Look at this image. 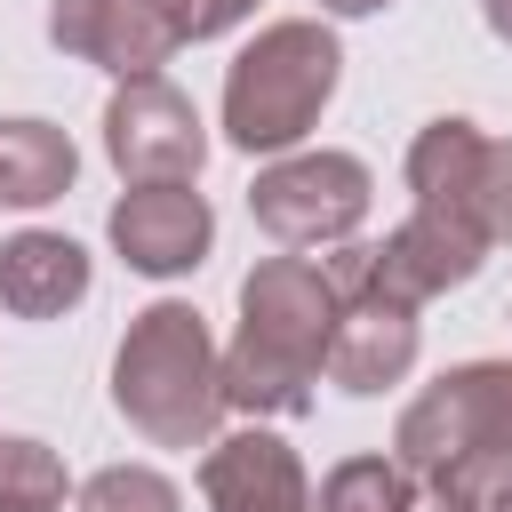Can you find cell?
<instances>
[{
  "mask_svg": "<svg viewBox=\"0 0 512 512\" xmlns=\"http://www.w3.org/2000/svg\"><path fill=\"white\" fill-rule=\"evenodd\" d=\"M432 480H440V488H456L472 512H488V504H504V496H512V440H488V448H472V456L440 464Z\"/></svg>",
  "mask_w": 512,
  "mask_h": 512,
  "instance_id": "d6986e66",
  "label": "cell"
},
{
  "mask_svg": "<svg viewBox=\"0 0 512 512\" xmlns=\"http://www.w3.org/2000/svg\"><path fill=\"white\" fill-rule=\"evenodd\" d=\"M336 288L312 256H264L240 280V336L224 344V408L240 416H304L328 368Z\"/></svg>",
  "mask_w": 512,
  "mask_h": 512,
  "instance_id": "6da1fadb",
  "label": "cell"
},
{
  "mask_svg": "<svg viewBox=\"0 0 512 512\" xmlns=\"http://www.w3.org/2000/svg\"><path fill=\"white\" fill-rule=\"evenodd\" d=\"M104 232H112V248H120L128 272H144V280H184V272H200L208 248H216V208H208V192H192V184H128V192L112 200Z\"/></svg>",
  "mask_w": 512,
  "mask_h": 512,
  "instance_id": "ba28073f",
  "label": "cell"
},
{
  "mask_svg": "<svg viewBox=\"0 0 512 512\" xmlns=\"http://www.w3.org/2000/svg\"><path fill=\"white\" fill-rule=\"evenodd\" d=\"M48 40L96 72H112V80H152L184 48L168 24V0H56Z\"/></svg>",
  "mask_w": 512,
  "mask_h": 512,
  "instance_id": "9c48e42d",
  "label": "cell"
},
{
  "mask_svg": "<svg viewBox=\"0 0 512 512\" xmlns=\"http://www.w3.org/2000/svg\"><path fill=\"white\" fill-rule=\"evenodd\" d=\"M200 504L208 512H312V472H304V456L280 432L240 424V432L208 440V456H200Z\"/></svg>",
  "mask_w": 512,
  "mask_h": 512,
  "instance_id": "30bf717a",
  "label": "cell"
},
{
  "mask_svg": "<svg viewBox=\"0 0 512 512\" xmlns=\"http://www.w3.org/2000/svg\"><path fill=\"white\" fill-rule=\"evenodd\" d=\"M512 440V360H456L440 368L392 424V464L408 480H432L440 464Z\"/></svg>",
  "mask_w": 512,
  "mask_h": 512,
  "instance_id": "8992f818",
  "label": "cell"
},
{
  "mask_svg": "<svg viewBox=\"0 0 512 512\" xmlns=\"http://www.w3.org/2000/svg\"><path fill=\"white\" fill-rule=\"evenodd\" d=\"M376 8H392V0H320V16H376Z\"/></svg>",
  "mask_w": 512,
  "mask_h": 512,
  "instance_id": "603a6c76",
  "label": "cell"
},
{
  "mask_svg": "<svg viewBox=\"0 0 512 512\" xmlns=\"http://www.w3.org/2000/svg\"><path fill=\"white\" fill-rule=\"evenodd\" d=\"M424 352V328L408 304H384V296H344L336 304V336H328V384L352 392V400H376L392 384H408Z\"/></svg>",
  "mask_w": 512,
  "mask_h": 512,
  "instance_id": "8fae6325",
  "label": "cell"
},
{
  "mask_svg": "<svg viewBox=\"0 0 512 512\" xmlns=\"http://www.w3.org/2000/svg\"><path fill=\"white\" fill-rule=\"evenodd\" d=\"M400 512H472L456 488H440V480H408V504Z\"/></svg>",
  "mask_w": 512,
  "mask_h": 512,
  "instance_id": "44dd1931",
  "label": "cell"
},
{
  "mask_svg": "<svg viewBox=\"0 0 512 512\" xmlns=\"http://www.w3.org/2000/svg\"><path fill=\"white\" fill-rule=\"evenodd\" d=\"M480 16H488V32L512 48V0H480Z\"/></svg>",
  "mask_w": 512,
  "mask_h": 512,
  "instance_id": "7402d4cb",
  "label": "cell"
},
{
  "mask_svg": "<svg viewBox=\"0 0 512 512\" xmlns=\"http://www.w3.org/2000/svg\"><path fill=\"white\" fill-rule=\"evenodd\" d=\"M480 128L472 120H424L416 128V144H408V192H416V208H464V184H472V160H480Z\"/></svg>",
  "mask_w": 512,
  "mask_h": 512,
  "instance_id": "5bb4252c",
  "label": "cell"
},
{
  "mask_svg": "<svg viewBox=\"0 0 512 512\" xmlns=\"http://www.w3.org/2000/svg\"><path fill=\"white\" fill-rule=\"evenodd\" d=\"M488 248L512 240V136H488L480 160H472V184H464V208H456Z\"/></svg>",
  "mask_w": 512,
  "mask_h": 512,
  "instance_id": "ac0fdd59",
  "label": "cell"
},
{
  "mask_svg": "<svg viewBox=\"0 0 512 512\" xmlns=\"http://www.w3.org/2000/svg\"><path fill=\"white\" fill-rule=\"evenodd\" d=\"M104 160L120 168V184H192L208 168V120L160 72L120 80L104 104Z\"/></svg>",
  "mask_w": 512,
  "mask_h": 512,
  "instance_id": "52a82bcc",
  "label": "cell"
},
{
  "mask_svg": "<svg viewBox=\"0 0 512 512\" xmlns=\"http://www.w3.org/2000/svg\"><path fill=\"white\" fill-rule=\"evenodd\" d=\"M368 200H376V176L360 152H272L248 184V216L280 240V248H336L368 224Z\"/></svg>",
  "mask_w": 512,
  "mask_h": 512,
  "instance_id": "5b68a950",
  "label": "cell"
},
{
  "mask_svg": "<svg viewBox=\"0 0 512 512\" xmlns=\"http://www.w3.org/2000/svg\"><path fill=\"white\" fill-rule=\"evenodd\" d=\"M408 504V472L392 456H344L320 480V512H400Z\"/></svg>",
  "mask_w": 512,
  "mask_h": 512,
  "instance_id": "e0dca14e",
  "label": "cell"
},
{
  "mask_svg": "<svg viewBox=\"0 0 512 512\" xmlns=\"http://www.w3.org/2000/svg\"><path fill=\"white\" fill-rule=\"evenodd\" d=\"M72 472L48 440L32 432H0V512H64Z\"/></svg>",
  "mask_w": 512,
  "mask_h": 512,
  "instance_id": "9a60e30c",
  "label": "cell"
},
{
  "mask_svg": "<svg viewBox=\"0 0 512 512\" xmlns=\"http://www.w3.org/2000/svg\"><path fill=\"white\" fill-rule=\"evenodd\" d=\"M344 80V40L320 24V16H280L264 24L232 64H224V144L248 152V160H272V152H296L328 96Z\"/></svg>",
  "mask_w": 512,
  "mask_h": 512,
  "instance_id": "3957f363",
  "label": "cell"
},
{
  "mask_svg": "<svg viewBox=\"0 0 512 512\" xmlns=\"http://www.w3.org/2000/svg\"><path fill=\"white\" fill-rule=\"evenodd\" d=\"M112 408L144 448H208L224 424V352L184 296H160L128 320L112 352Z\"/></svg>",
  "mask_w": 512,
  "mask_h": 512,
  "instance_id": "7a4b0ae2",
  "label": "cell"
},
{
  "mask_svg": "<svg viewBox=\"0 0 512 512\" xmlns=\"http://www.w3.org/2000/svg\"><path fill=\"white\" fill-rule=\"evenodd\" d=\"M72 504L80 512H184V488L160 464H104V472L80 480Z\"/></svg>",
  "mask_w": 512,
  "mask_h": 512,
  "instance_id": "2e32d148",
  "label": "cell"
},
{
  "mask_svg": "<svg viewBox=\"0 0 512 512\" xmlns=\"http://www.w3.org/2000/svg\"><path fill=\"white\" fill-rule=\"evenodd\" d=\"M72 176H80V152L56 120L40 112L0 120V208H48L72 192Z\"/></svg>",
  "mask_w": 512,
  "mask_h": 512,
  "instance_id": "4fadbf2b",
  "label": "cell"
},
{
  "mask_svg": "<svg viewBox=\"0 0 512 512\" xmlns=\"http://www.w3.org/2000/svg\"><path fill=\"white\" fill-rule=\"evenodd\" d=\"M88 288H96V264L80 240L40 232V224L0 240V312L8 320H64L88 304Z\"/></svg>",
  "mask_w": 512,
  "mask_h": 512,
  "instance_id": "7c38bea8",
  "label": "cell"
},
{
  "mask_svg": "<svg viewBox=\"0 0 512 512\" xmlns=\"http://www.w3.org/2000/svg\"><path fill=\"white\" fill-rule=\"evenodd\" d=\"M480 264H488V240L448 208H416L384 240H336V256H320L336 304L344 296H384V304H408V312H424L432 296L464 288Z\"/></svg>",
  "mask_w": 512,
  "mask_h": 512,
  "instance_id": "277c9868",
  "label": "cell"
},
{
  "mask_svg": "<svg viewBox=\"0 0 512 512\" xmlns=\"http://www.w3.org/2000/svg\"><path fill=\"white\" fill-rule=\"evenodd\" d=\"M264 0H168V24L176 40H224L232 24H248Z\"/></svg>",
  "mask_w": 512,
  "mask_h": 512,
  "instance_id": "ffe728a7",
  "label": "cell"
},
{
  "mask_svg": "<svg viewBox=\"0 0 512 512\" xmlns=\"http://www.w3.org/2000/svg\"><path fill=\"white\" fill-rule=\"evenodd\" d=\"M488 512H512V496H504V504H488Z\"/></svg>",
  "mask_w": 512,
  "mask_h": 512,
  "instance_id": "cb8c5ba5",
  "label": "cell"
}]
</instances>
